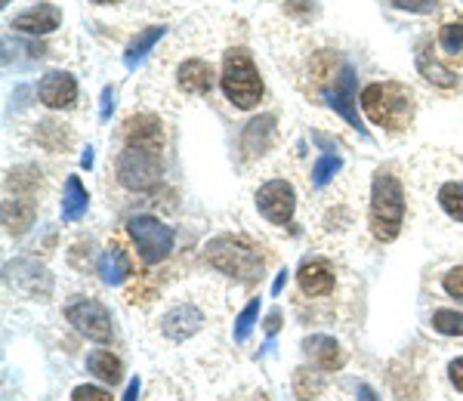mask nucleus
<instances>
[{
    "label": "nucleus",
    "mask_w": 463,
    "mask_h": 401,
    "mask_svg": "<svg viewBox=\"0 0 463 401\" xmlns=\"http://www.w3.org/2000/svg\"><path fill=\"white\" fill-rule=\"evenodd\" d=\"M371 232L377 241L390 244L402 235L405 226V191L390 170H377L371 182V210H368Z\"/></svg>",
    "instance_id": "1"
},
{
    "label": "nucleus",
    "mask_w": 463,
    "mask_h": 401,
    "mask_svg": "<svg viewBox=\"0 0 463 401\" xmlns=\"http://www.w3.org/2000/svg\"><path fill=\"white\" fill-rule=\"evenodd\" d=\"M204 259L216 272L244 281V284L263 278V269H266V256L253 247L248 238H235V235L211 238V241L204 244Z\"/></svg>",
    "instance_id": "2"
},
{
    "label": "nucleus",
    "mask_w": 463,
    "mask_h": 401,
    "mask_svg": "<svg viewBox=\"0 0 463 401\" xmlns=\"http://www.w3.org/2000/svg\"><path fill=\"white\" fill-rule=\"evenodd\" d=\"M362 108L377 127L399 133L405 130L414 117V93L405 84L383 80V84H368L362 90Z\"/></svg>",
    "instance_id": "3"
},
{
    "label": "nucleus",
    "mask_w": 463,
    "mask_h": 401,
    "mask_svg": "<svg viewBox=\"0 0 463 401\" xmlns=\"http://www.w3.org/2000/svg\"><path fill=\"white\" fill-rule=\"evenodd\" d=\"M220 87L235 108L260 106V99H263V78H260L248 47H232L222 53Z\"/></svg>",
    "instance_id": "4"
},
{
    "label": "nucleus",
    "mask_w": 463,
    "mask_h": 401,
    "mask_svg": "<svg viewBox=\"0 0 463 401\" xmlns=\"http://www.w3.org/2000/svg\"><path fill=\"white\" fill-rule=\"evenodd\" d=\"M118 182L130 191H152L161 185L164 176V158L161 148H146V145H124V152L115 161Z\"/></svg>",
    "instance_id": "5"
},
{
    "label": "nucleus",
    "mask_w": 463,
    "mask_h": 401,
    "mask_svg": "<svg viewBox=\"0 0 463 401\" xmlns=\"http://www.w3.org/2000/svg\"><path fill=\"white\" fill-rule=\"evenodd\" d=\"M127 232H130L133 244H137L143 263H148V266L167 259L170 250H174V238H176L174 228H170L167 222H161L158 217H148V213L130 217L127 219Z\"/></svg>",
    "instance_id": "6"
},
{
    "label": "nucleus",
    "mask_w": 463,
    "mask_h": 401,
    "mask_svg": "<svg viewBox=\"0 0 463 401\" xmlns=\"http://www.w3.org/2000/svg\"><path fill=\"white\" fill-rule=\"evenodd\" d=\"M65 318L80 337L93 340V343H111L115 337V322H111V312L102 306L99 300H90V296H74L65 306Z\"/></svg>",
    "instance_id": "7"
},
{
    "label": "nucleus",
    "mask_w": 463,
    "mask_h": 401,
    "mask_svg": "<svg viewBox=\"0 0 463 401\" xmlns=\"http://www.w3.org/2000/svg\"><path fill=\"white\" fill-rule=\"evenodd\" d=\"M257 210L263 213V219H269L272 226H288V222L294 219V210H297L294 185H290L288 180L263 182L257 191Z\"/></svg>",
    "instance_id": "8"
},
{
    "label": "nucleus",
    "mask_w": 463,
    "mask_h": 401,
    "mask_svg": "<svg viewBox=\"0 0 463 401\" xmlns=\"http://www.w3.org/2000/svg\"><path fill=\"white\" fill-rule=\"evenodd\" d=\"M4 272L6 281L19 294L32 296V300H47L53 294V275L43 269V266H37L34 259H13V263L4 266Z\"/></svg>",
    "instance_id": "9"
},
{
    "label": "nucleus",
    "mask_w": 463,
    "mask_h": 401,
    "mask_svg": "<svg viewBox=\"0 0 463 401\" xmlns=\"http://www.w3.org/2000/svg\"><path fill=\"white\" fill-rule=\"evenodd\" d=\"M325 106L334 108L349 127L362 130V117H358V106H355V69L353 65H343L340 74L334 78V84L325 90Z\"/></svg>",
    "instance_id": "10"
},
{
    "label": "nucleus",
    "mask_w": 463,
    "mask_h": 401,
    "mask_svg": "<svg viewBox=\"0 0 463 401\" xmlns=\"http://www.w3.org/2000/svg\"><path fill=\"white\" fill-rule=\"evenodd\" d=\"M37 99L47 108H71L78 102V80L69 71H47L37 84Z\"/></svg>",
    "instance_id": "11"
},
{
    "label": "nucleus",
    "mask_w": 463,
    "mask_h": 401,
    "mask_svg": "<svg viewBox=\"0 0 463 401\" xmlns=\"http://www.w3.org/2000/svg\"><path fill=\"white\" fill-rule=\"evenodd\" d=\"M201 328H204V315H201V309L192 306V303H179V306H174L161 318V333L167 340H174V343H183V340L195 337Z\"/></svg>",
    "instance_id": "12"
},
{
    "label": "nucleus",
    "mask_w": 463,
    "mask_h": 401,
    "mask_svg": "<svg viewBox=\"0 0 463 401\" xmlns=\"http://www.w3.org/2000/svg\"><path fill=\"white\" fill-rule=\"evenodd\" d=\"M59 25H62V10L53 4H37V6H32V10L19 13V16L10 22L13 32L32 34V37L53 34Z\"/></svg>",
    "instance_id": "13"
},
{
    "label": "nucleus",
    "mask_w": 463,
    "mask_h": 401,
    "mask_svg": "<svg viewBox=\"0 0 463 401\" xmlns=\"http://www.w3.org/2000/svg\"><path fill=\"white\" fill-rule=\"evenodd\" d=\"M414 65H417V74H420L427 84L432 87H442V90H451L458 87V74H454L448 65L432 53V43L430 41H420L414 50Z\"/></svg>",
    "instance_id": "14"
},
{
    "label": "nucleus",
    "mask_w": 463,
    "mask_h": 401,
    "mask_svg": "<svg viewBox=\"0 0 463 401\" xmlns=\"http://www.w3.org/2000/svg\"><path fill=\"white\" fill-rule=\"evenodd\" d=\"M275 124H279V117H275V115H257V117H250V121L244 124V130H241L244 158H263L269 148H272Z\"/></svg>",
    "instance_id": "15"
},
{
    "label": "nucleus",
    "mask_w": 463,
    "mask_h": 401,
    "mask_svg": "<svg viewBox=\"0 0 463 401\" xmlns=\"http://www.w3.org/2000/svg\"><path fill=\"white\" fill-rule=\"evenodd\" d=\"M303 352L309 355V361L318 370H340L346 365V355H343L340 343L334 337H325V333H316V337H306L303 340Z\"/></svg>",
    "instance_id": "16"
},
{
    "label": "nucleus",
    "mask_w": 463,
    "mask_h": 401,
    "mask_svg": "<svg viewBox=\"0 0 463 401\" xmlns=\"http://www.w3.org/2000/svg\"><path fill=\"white\" fill-rule=\"evenodd\" d=\"M176 87L192 96H207L213 90V69L204 59H185L176 69Z\"/></svg>",
    "instance_id": "17"
},
{
    "label": "nucleus",
    "mask_w": 463,
    "mask_h": 401,
    "mask_svg": "<svg viewBox=\"0 0 463 401\" xmlns=\"http://www.w3.org/2000/svg\"><path fill=\"white\" fill-rule=\"evenodd\" d=\"M127 145H146V148H164V127L161 117L155 115H133L124 124Z\"/></svg>",
    "instance_id": "18"
},
{
    "label": "nucleus",
    "mask_w": 463,
    "mask_h": 401,
    "mask_svg": "<svg viewBox=\"0 0 463 401\" xmlns=\"http://www.w3.org/2000/svg\"><path fill=\"white\" fill-rule=\"evenodd\" d=\"M297 284L306 296H327L334 291V269L325 259H306L297 272Z\"/></svg>",
    "instance_id": "19"
},
{
    "label": "nucleus",
    "mask_w": 463,
    "mask_h": 401,
    "mask_svg": "<svg viewBox=\"0 0 463 401\" xmlns=\"http://www.w3.org/2000/svg\"><path fill=\"white\" fill-rule=\"evenodd\" d=\"M34 213H37L34 198L6 195V200H4V226H6V232H10V235L28 232V226L34 222Z\"/></svg>",
    "instance_id": "20"
},
{
    "label": "nucleus",
    "mask_w": 463,
    "mask_h": 401,
    "mask_svg": "<svg viewBox=\"0 0 463 401\" xmlns=\"http://www.w3.org/2000/svg\"><path fill=\"white\" fill-rule=\"evenodd\" d=\"M96 269H99V278L106 281V284L118 287V284H124V281L130 278L133 266H130V256H127V250L118 247V244H111V247L102 250Z\"/></svg>",
    "instance_id": "21"
},
{
    "label": "nucleus",
    "mask_w": 463,
    "mask_h": 401,
    "mask_svg": "<svg viewBox=\"0 0 463 401\" xmlns=\"http://www.w3.org/2000/svg\"><path fill=\"white\" fill-rule=\"evenodd\" d=\"M164 34H167V25H148V28H143V32L133 34L130 43H127V50H124V65H127V69H137V65L143 62L148 53H152L155 43H158Z\"/></svg>",
    "instance_id": "22"
},
{
    "label": "nucleus",
    "mask_w": 463,
    "mask_h": 401,
    "mask_svg": "<svg viewBox=\"0 0 463 401\" xmlns=\"http://www.w3.org/2000/svg\"><path fill=\"white\" fill-rule=\"evenodd\" d=\"M90 195L84 189V182L78 176H69L65 180V191H62V222H78L87 213Z\"/></svg>",
    "instance_id": "23"
},
{
    "label": "nucleus",
    "mask_w": 463,
    "mask_h": 401,
    "mask_svg": "<svg viewBox=\"0 0 463 401\" xmlns=\"http://www.w3.org/2000/svg\"><path fill=\"white\" fill-rule=\"evenodd\" d=\"M87 370L99 377L102 383H111V386L121 383V377H124L121 359H115L109 349H93V352L87 355Z\"/></svg>",
    "instance_id": "24"
},
{
    "label": "nucleus",
    "mask_w": 463,
    "mask_h": 401,
    "mask_svg": "<svg viewBox=\"0 0 463 401\" xmlns=\"http://www.w3.org/2000/svg\"><path fill=\"white\" fill-rule=\"evenodd\" d=\"M37 143L50 152H62V148L71 145V133L65 130V124H56V121H43L37 124Z\"/></svg>",
    "instance_id": "25"
},
{
    "label": "nucleus",
    "mask_w": 463,
    "mask_h": 401,
    "mask_svg": "<svg viewBox=\"0 0 463 401\" xmlns=\"http://www.w3.org/2000/svg\"><path fill=\"white\" fill-rule=\"evenodd\" d=\"M321 389H325V377L316 374V370L300 368L294 374V392H297V398H300V401H312Z\"/></svg>",
    "instance_id": "26"
},
{
    "label": "nucleus",
    "mask_w": 463,
    "mask_h": 401,
    "mask_svg": "<svg viewBox=\"0 0 463 401\" xmlns=\"http://www.w3.org/2000/svg\"><path fill=\"white\" fill-rule=\"evenodd\" d=\"M439 47H442L445 56L451 59H463V22H448L439 32Z\"/></svg>",
    "instance_id": "27"
},
{
    "label": "nucleus",
    "mask_w": 463,
    "mask_h": 401,
    "mask_svg": "<svg viewBox=\"0 0 463 401\" xmlns=\"http://www.w3.org/2000/svg\"><path fill=\"white\" fill-rule=\"evenodd\" d=\"M439 204L451 219L463 222V185L460 182H445L439 189Z\"/></svg>",
    "instance_id": "28"
},
{
    "label": "nucleus",
    "mask_w": 463,
    "mask_h": 401,
    "mask_svg": "<svg viewBox=\"0 0 463 401\" xmlns=\"http://www.w3.org/2000/svg\"><path fill=\"white\" fill-rule=\"evenodd\" d=\"M432 331L445 333V337H463V315L454 309L432 312Z\"/></svg>",
    "instance_id": "29"
},
{
    "label": "nucleus",
    "mask_w": 463,
    "mask_h": 401,
    "mask_svg": "<svg viewBox=\"0 0 463 401\" xmlns=\"http://www.w3.org/2000/svg\"><path fill=\"white\" fill-rule=\"evenodd\" d=\"M340 167H343L340 154H321L316 161V167H312V182H316L318 189H325V185L340 173Z\"/></svg>",
    "instance_id": "30"
},
{
    "label": "nucleus",
    "mask_w": 463,
    "mask_h": 401,
    "mask_svg": "<svg viewBox=\"0 0 463 401\" xmlns=\"http://www.w3.org/2000/svg\"><path fill=\"white\" fill-rule=\"evenodd\" d=\"M260 318V300H250L248 306L241 309V315L235 318V331H232V337H235V343H244V340L250 337L253 324H257Z\"/></svg>",
    "instance_id": "31"
},
{
    "label": "nucleus",
    "mask_w": 463,
    "mask_h": 401,
    "mask_svg": "<svg viewBox=\"0 0 463 401\" xmlns=\"http://www.w3.org/2000/svg\"><path fill=\"white\" fill-rule=\"evenodd\" d=\"M442 287H445L448 296H454V300L463 303V266H458V269H451V272H445Z\"/></svg>",
    "instance_id": "32"
},
{
    "label": "nucleus",
    "mask_w": 463,
    "mask_h": 401,
    "mask_svg": "<svg viewBox=\"0 0 463 401\" xmlns=\"http://www.w3.org/2000/svg\"><path fill=\"white\" fill-rule=\"evenodd\" d=\"M442 0H392L395 10L402 13H432Z\"/></svg>",
    "instance_id": "33"
},
{
    "label": "nucleus",
    "mask_w": 463,
    "mask_h": 401,
    "mask_svg": "<svg viewBox=\"0 0 463 401\" xmlns=\"http://www.w3.org/2000/svg\"><path fill=\"white\" fill-rule=\"evenodd\" d=\"M71 401H111V396L106 389H99V386H78L71 392Z\"/></svg>",
    "instance_id": "34"
},
{
    "label": "nucleus",
    "mask_w": 463,
    "mask_h": 401,
    "mask_svg": "<svg viewBox=\"0 0 463 401\" xmlns=\"http://www.w3.org/2000/svg\"><path fill=\"white\" fill-rule=\"evenodd\" d=\"M448 380H451L454 389L463 392V355H460V359H454L451 365H448Z\"/></svg>",
    "instance_id": "35"
},
{
    "label": "nucleus",
    "mask_w": 463,
    "mask_h": 401,
    "mask_svg": "<svg viewBox=\"0 0 463 401\" xmlns=\"http://www.w3.org/2000/svg\"><path fill=\"white\" fill-rule=\"evenodd\" d=\"M111 111H115V87H106V90H102V106H99L102 121H109Z\"/></svg>",
    "instance_id": "36"
},
{
    "label": "nucleus",
    "mask_w": 463,
    "mask_h": 401,
    "mask_svg": "<svg viewBox=\"0 0 463 401\" xmlns=\"http://www.w3.org/2000/svg\"><path fill=\"white\" fill-rule=\"evenodd\" d=\"M279 328H281V312L275 309V312H269V315H266L263 331L269 333V337H275V333H279Z\"/></svg>",
    "instance_id": "37"
},
{
    "label": "nucleus",
    "mask_w": 463,
    "mask_h": 401,
    "mask_svg": "<svg viewBox=\"0 0 463 401\" xmlns=\"http://www.w3.org/2000/svg\"><path fill=\"white\" fill-rule=\"evenodd\" d=\"M124 401H139V380H130V383H127Z\"/></svg>",
    "instance_id": "38"
},
{
    "label": "nucleus",
    "mask_w": 463,
    "mask_h": 401,
    "mask_svg": "<svg viewBox=\"0 0 463 401\" xmlns=\"http://www.w3.org/2000/svg\"><path fill=\"white\" fill-rule=\"evenodd\" d=\"M285 284H288V269H281L279 278H275V284H272V296H279L281 291H285Z\"/></svg>",
    "instance_id": "39"
},
{
    "label": "nucleus",
    "mask_w": 463,
    "mask_h": 401,
    "mask_svg": "<svg viewBox=\"0 0 463 401\" xmlns=\"http://www.w3.org/2000/svg\"><path fill=\"white\" fill-rule=\"evenodd\" d=\"M358 401H380V398H377V392L371 389V386L362 383V386H358Z\"/></svg>",
    "instance_id": "40"
},
{
    "label": "nucleus",
    "mask_w": 463,
    "mask_h": 401,
    "mask_svg": "<svg viewBox=\"0 0 463 401\" xmlns=\"http://www.w3.org/2000/svg\"><path fill=\"white\" fill-rule=\"evenodd\" d=\"M80 167H84V170H90V167H93V148H90V145H87L84 158H80Z\"/></svg>",
    "instance_id": "41"
},
{
    "label": "nucleus",
    "mask_w": 463,
    "mask_h": 401,
    "mask_svg": "<svg viewBox=\"0 0 463 401\" xmlns=\"http://www.w3.org/2000/svg\"><path fill=\"white\" fill-rule=\"evenodd\" d=\"M93 4H99V6H109V4H118V0H93Z\"/></svg>",
    "instance_id": "42"
},
{
    "label": "nucleus",
    "mask_w": 463,
    "mask_h": 401,
    "mask_svg": "<svg viewBox=\"0 0 463 401\" xmlns=\"http://www.w3.org/2000/svg\"><path fill=\"white\" fill-rule=\"evenodd\" d=\"M0 4H4V6H6V4H10V0H0Z\"/></svg>",
    "instance_id": "43"
}]
</instances>
